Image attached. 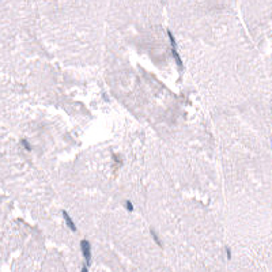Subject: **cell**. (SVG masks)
I'll return each instance as SVG.
<instances>
[{
    "label": "cell",
    "instance_id": "cell-1",
    "mask_svg": "<svg viewBox=\"0 0 272 272\" xmlns=\"http://www.w3.org/2000/svg\"><path fill=\"white\" fill-rule=\"evenodd\" d=\"M80 249H82V253H83L84 259L87 263L86 264H90L91 261V245L87 240H82L80 241Z\"/></svg>",
    "mask_w": 272,
    "mask_h": 272
},
{
    "label": "cell",
    "instance_id": "cell-2",
    "mask_svg": "<svg viewBox=\"0 0 272 272\" xmlns=\"http://www.w3.org/2000/svg\"><path fill=\"white\" fill-rule=\"evenodd\" d=\"M63 216H64V219H65V223H67V226L71 229V231H76V226H75V223H74V220H72V218H71L70 215H68V212L63 211Z\"/></svg>",
    "mask_w": 272,
    "mask_h": 272
},
{
    "label": "cell",
    "instance_id": "cell-3",
    "mask_svg": "<svg viewBox=\"0 0 272 272\" xmlns=\"http://www.w3.org/2000/svg\"><path fill=\"white\" fill-rule=\"evenodd\" d=\"M173 57H174V60H175V64H177V67L180 68V70H182L184 68V64H182V60H181V57H180V54L177 53V49L175 48H173Z\"/></svg>",
    "mask_w": 272,
    "mask_h": 272
},
{
    "label": "cell",
    "instance_id": "cell-4",
    "mask_svg": "<svg viewBox=\"0 0 272 272\" xmlns=\"http://www.w3.org/2000/svg\"><path fill=\"white\" fill-rule=\"evenodd\" d=\"M151 235H153L154 241H155V242H157V245L162 246V244H161V241H159V238H158V235H157V233H155V230H154V229H151Z\"/></svg>",
    "mask_w": 272,
    "mask_h": 272
},
{
    "label": "cell",
    "instance_id": "cell-5",
    "mask_svg": "<svg viewBox=\"0 0 272 272\" xmlns=\"http://www.w3.org/2000/svg\"><path fill=\"white\" fill-rule=\"evenodd\" d=\"M167 36H169V40H170V44H171V46H173V48H175V46H177V44H175V40H174V37H173V34H171V32H170V30H167Z\"/></svg>",
    "mask_w": 272,
    "mask_h": 272
},
{
    "label": "cell",
    "instance_id": "cell-6",
    "mask_svg": "<svg viewBox=\"0 0 272 272\" xmlns=\"http://www.w3.org/2000/svg\"><path fill=\"white\" fill-rule=\"evenodd\" d=\"M125 207H127V209H128V211H133V204H132L131 201H128V200L125 201Z\"/></svg>",
    "mask_w": 272,
    "mask_h": 272
},
{
    "label": "cell",
    "instance_id": "cell-7",
    "mask_svg": "<svg viewBox=\"0 0 272 272\" xmlns=\"http://www.w3.org/2000/svg\"><path fill=\"white\" fill-rule=\"evenodd\" d=\"M22 144L25 146V149H26L27 151L32 150V147H30V144H29V142H27V140H22Z\"/></svg>",
    "mask_w": 272,
    "mask_h": 272
},
{
    "label": "cell",
    "instance_id": "cell-8",
    "mask_svg": "<svg viewBox=\"0 0 272 272\" xmlns=\"http://www.w3.org/2000/svg\"><path fill=\"white\" fill-rule=\"evenodd\" d=\"M226 257H227V259H229V260L231 259V250H230L229 248H226Z\"/></svg>",
    "mask_w": 272,
    "mask_h": 272
}]
</instances>
